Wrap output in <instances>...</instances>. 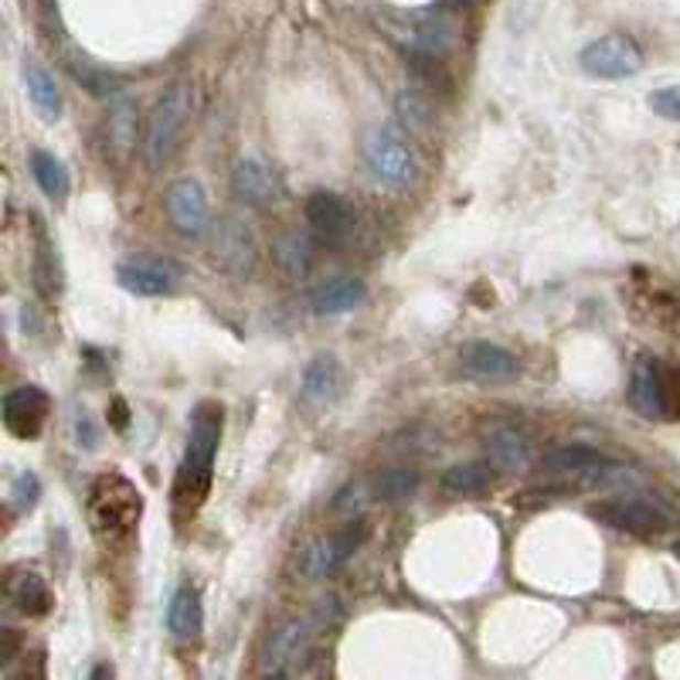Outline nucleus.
Listing matches in <instances>:
<instances>
[{
  "label": "nucleus",
  "mask_w": 680,
  "mask_h": 680,
  "mask_svg": "<svg viewBox=\"0 0 680 680\" xmlns=\"http://www.w3.org/2000/svg\"><path fill=\"white\" fill-rule=\"evenodd\" d=\"M93 677H112V667H96Z\"/></svg>",
  "instance_id": "58836bf2"
},
{
  "label": "nucleus",
  "mask_w": 680,
  "mask_h": 680,
  "mask_svg": "<svg viewBox=\"0 0 680 680\" xmlns=\"http://www.w3.org/2000/svg\"><path fill=\"white\" fill-rule=\"evenodd\" d=\"M205 629V606L194 585H181L168 603V633L177 644H194Z\"/></svg>",
  "instance_id": "aec40b11"
},
{
  "label": "nucleus",
  "mask_w": 680,
  "mask_h": 680,
  "mask_svg": "<svg viewBox=\"0 0 680 680\" xmlns=\"http://www.w3.org/2000/svg\"><path fill=\"white\" fill-rule=\"evenodd\" d=\"M191 109H194V93L187 83H171L164 93H160L150 123L143 133V160L147 168H160L164 160L174 156V150L181 147V137L191 123Z\"/></svg>",
  "instance_id": "20e7f679"
},
{
  "label": "nucleus",
  "mask_w": 680,
  "mask_h": 680,
  "mask_svg": "<svg viewBox=\"0 0 680 680\" xmlns=\"http://www.w3.org/2000/svg\"><path fill=\"white\" fill-rule=\"evenodd\" d=\"M8 595L18 613H24L28 619H42L52 613V589L45 582V575L37 572H18L8 582Z\"/></svg>",
  "instance_id": "4be33fe9"
},
{
  "label": "nucleus",
  "mask_w": 680,
  "mask_h": 680,
  "mask_svg": "<svg viewBox=\"0 0 680 680\" xmlns=\"http://www.w3.org/2000/svg\"><path fill=\"white\" fill-rule=\"evenodd\" d=\"M34 228H37V266H34V272H37V287H42L45 296H55V293L62 290V269H58V262H55L52 242L45 238L42 225H34Z\"/></svg>",
  "instance_id": "7c9ffc66"
},
{
  "label": "nucleus",
  "mask_w": 680,
  "mask_h": 680,
  "mask_svg": "<svg viewBox=\"0 0 680 680\" xmlns=\"http://www.w3.org/2000/svg\"><path fill=\"white\" fill-rule=\"evenodd\" d=\"M231 191L238 194V202L252 208H272L283 197V181L262 160H238L231 171Z\"/></svg>",
  "instance_id": "2eb2a0df"
},
{
  "label": "nucleus",
  "mask_w": 680,
  "mask_h": 680,
  "mask_svg": "<svg viewBox=\"0 0 680 680\" xmlns=\"http://www.w3.org/2000/svg\"><path fill=\"white\" fill-rule=\"evenodd\" d=\"M460 375L476 385H507L521 375V361L500 344L469 341L460 347Z\"/></svg>",
  "instance_id": "1a4fd4ad"
},
{
  "label": "nucleus",
  "mask_w": 680,
  "mask_h": 680,
  "mask_svg": "<svg viewBox=\"0 0 680 680\" xmlns=\"http://www.w3.org/2000/svg\"><path fill=\"white\" fill-rule=\"evenodd\" d=\"M89 528L99 541H127L143 514V497L123 473H102L89 490Z\"/></svg>",
  "instance_id": "f03ea898"
},
{
  "label": "nucleus",
  "mask_w": 680,
  "mask_h": 680,
  "mask_svg": "<svg viewBox=\"0 0 680 680\" xmlns=\"http://www.w3.org/2000/svg\"><path fill=\"white\" fill-rule=\"evenodd\" d=\"M11 504L18 507V510H31L37 500H42V479H37L31 469H21L14 479H11Z\"/></svg>",
  "instance_id": "2f4dec72"
},
{
  "label": "nucleus",
  "mask_w": 680,
  "mask_h": 680,
  "mask_svg": "<svg viewBox=\"0 0 680 680\" xmlns=\"http://www.w3.org/2000/svg\"><path fill=\"white\" fill-rule=\"evenodd\" d=\"M487 463L504 469V473H521L531 463V446L521 429L514 425H490L487 429Z\"/></svg>",
  "instance_id": "a211bd4d"
},
{
  "label": "nucleus",
  "mask_w": 680,
  "mask_h": 680,
  "mask_svg": "<svg viewBox=\"0 0 680 680\" xmlns=\"http://www.w3.org/2000/svg\"><path fill=\"white\" fill-rule=\"evenodd\" d=\"M31 174L37 181V187H42L52 202H65L68 191H72V181H68V171L62 168V160L52 156L48 150H34L31 153Z\"/></svg>",
  "instance_id": "cd10ccee"
},
{
  "label": "nucleus",
  "mask_w": 680,
  "mask_h": 680,
  "mask_svg": "<svg viewBox=\"0 0 680 680\" xmlns=\"http://www.w3.org/2000/svg\"><path fill=\"white\" fill-rule=\"evenodd\" d=\"M592 517L606 521L616 531L636 535V538H654L663 535L673 525V510L654 497V494H633V497H616V500H603L589 507Z\"/></svg>",
  "instance_id": "39448f33"
},
{
  "label": "nucleus",
  "mask_w": 680,
  "mask_h": 680,
  "mask_svg": "<svg viewBox=\"0 0 680 680\" xmlns=\"http://www.w3.org/2000/svg\"><path fill=\"white\" fill-rule=\"evenodd\" d=\"M222 425H225V409L218 402H202L191 415L187 425V446H184V463L177 473V500L197 507L208 490H212V473H215V456L222 443Z\"/></svg>",
  "instance_id": "f257e3e1"
},
{
  "label": "nucleus",
  "mask_w": 680,
  "mask_h": 680,
  "mask_svg": "<svg viewBox=\"0 0 680 680\" xmlns=\"http://www.w3.org/2000/svg\"><path fill=\"white\" fill-rule=\"evenodd\" d=\"M75 443L83 446L86 453H93L99 446V429H96V422L89 419L86 409H78V415H75Z\"/></svg>",
  "instance_id": "72a5a7b5"
},
{
  "label": "nucleus",
  "mask_w": 680,
  "mask_h": 680,
  "mask_svg": "<svg viewBox=\"0 0 680 680\" xmlns=\"http://www.w3.org/2000/svg\"><path fill=\"white\" fill-rule=\"evenodd\" d=\"M629 406L644 419H667V402H663V361L654 354L636 357L633 375H629Z\"/></svg>",
  "instance_id": "dca6fc26"
},
{
  "label": "nucleus",
  "mask_w": 680,
  "mask_h": 680,
  "mask_svg": "<svg viewBox=\"0 0 680 680\" xmlns=\"http://www.w3.org/2000/svg\"><path fill=\"white\" fill-rule=\"evenodd\" d=\"M677 554H680V544H677Z\"/></svg>",
  "instance_id": "ea45409f"
},
{
  "label": "nucleus",
  "mask_w": 680,
  "mask_h": 680,
  "mask_svg": "<svg viewBox=\"0 0 680 680\" xmlns=\"http://www.w3.org/2000/svg\"><path fill=\"white\" fill-rule=\"evenodd\" d=\"M368 296V287L365 279L357 276H334L327 283H320L313 293H310V306L313 313L320 316H337V313H347L354 306H361Z\"/></svg>",
  "instance_id": "6ab92c4d"
},
{
  "label": "nucleus",
  "mask_w": 680,
  "mask_h": 680,
  "mask_svg": "<svg viewBox=\"0 0 680 680\" xmlns=\"http://www.w3.org/2000/svg\"><path fill=\"white\" fill-rule=\"evenodd\" d=\"M439 484H443V490L453 497H479L484 490H490L494 469L487 463H460V466H450Z\"/></svg>",
  "instance_id": "bb28decb"
},
{
  "label": "nucleus",
  "mask_w": 680,
  "mask_h": 680,
  "mask_svg": "<svg viewBox=\"0 0 680 680\" xmlns=\"http://www.w3.org/2000/svg\"><path fill=\"white\" fill-rule=\"evenodd\" d=\"M650 106H654L657 116L680 123V93H677V89H657V93L650 96Z\"/></svg>",
  "instance_id": "f704fd0d"
},
{
  "label": "nucleus",
  "mask_w": 680,
  "mask_h": 680,
  "mask_svg": "<svg viewBox=\"0 0 680 680\" xmlns=\"http://www.w3.org/2000/svg\"><path fill=\"white\" fill-rule=\"evenodd\" d=\"M365 164L385 187H409L415 181V153L395 123L378 127L365 140Z\"/></svg>",
  "instance_id": "423d86ee"
},
{
  "label": "nucleus",
  "mask_w": 680,
  "mask_h": 680,
  "mask_svg": "<svg viewBox=\"0 0 680 680\" xmlns=\"http://www.w3.org/2000/svg\"><path fill=\"white\" fill-rule=\"evenodd\" d=\"M579 65L592 78H629L644 68V48H639L629 34L616 31L606 37H595L592 45L582 48Z\"/></svg>",
  "instance_id": "0eeeda50"
},
{
  "label": "nucleus",
  "mask_w": 680,
  "mask_h": 680,
  "mask_svg": "<svg viewBox=\"0 0 680 680\" xmlns=\"http://www.w3.org/2000/svg\"><path fill=\"white\" fill-rule=\"evenodd\" d=\"M272 259H276V266L283 269L287 276L300 279V276H306L313 269L316 249H313V242L303 231H283L272 242Z\"/></svg>",
  "instance_id": "393cba45"
},
{
  "label": "nucleus",
  "mask_w": 680,
  "mask_h": 680,
  "mask_svg": "<svg viewBox=\"0 0 680 680\" xmlns=\"http://www.w3.org/2000/svg\"><path fill=\"white\" fill-rule=\"evenodd\" d=\"M663 402L667 419H680V365H663Z\"/></svg>",
  "instance_id": "473e14b6"
},
{
  "label": "nucleus",
  "mask_w": 680,
  "mask_h": 680,
  "mask_svg": "<svg viewBox=\"0 0 680 680\" xmlns=\"http://www.w3.org/2000/svg\"><path fill=\"white\" fill-rule=\"evenodd\" d=\"M14 657H24V639L18 636V629L4 626V629H0V663L8 667Z\"/></svg>",
  "instance_id": "c9c22d12"
},
{
  "label": "nucleus",
  "mask_w": 680,
  "mask_h": 680,
  "mask_svg": "<svg viewBox=\"0 0 680 680\" xmlns=\"http://www.w3.org/2000/svg\"><path fill=\"white\" fill-rule=\"evenodd\" d=\"M109 425L116 429V432H127V425H130V412H127V402L123 398H112V412H109Z\"/></svg>",
  "instance_id": "e433bc0d"
},
{
  "label": "nucleus",
  "mask_w": 680,
  "mask_h": 680,
  "mask_svg": "<svg viewBox=\"0 0 680 680\" xmlns=\"http://www.w3.org/2000/svg\"><path fill=\"white\" fill-rule=\"evenodd\" d=\"M320 616H324V609H320L313 619H290L272 633L269 650H266V673H272V677H290L293 673L290 663H296L310 650L313 636L320 629Z\"/></svg>",
  "instance_id": "f8f14e48"
},
{
  "label": "nucleus",
  "mask_w": 680,
  "mask_h": 680,
  "mask_svg": "<svg viewBox=\"0 0 680 680\" xmlns=\"http://www.w3.org/2000/svg\"><path fill=\"white\" fill-rule=\"evenodd\" d=\"M347 391V371L334 354H316L303 368L300 378V402L310 412H331Z\"/></svg>",
  "instance_id": "9b49d317"
},
{
  "label": "nucleus",
  "mask_w": 680,
  "mask_h": 680,
  "mask_svg": "<svg viewBox=\"0 0 680 680\" xmlns=\"http://www.w3.org/2000/svg\"><path fill=\"white\" fill-rule=\"evenodd\" d=\"M378 24L388 42L409 58H446L460 42L456 24L439 14H381Z\"/></svg>",
  "instance_id": "7ed1b4c3"
},
{
  "label": "nucleus",
  "mask_w": 680,
  "mask_h": 680,
  "mask_svg": "<svg viewBox=\"0 0 680 680\" xmlns=\"http://www.w3.org/2000/svg\"><path fill=\"white\" fill-rule=\"evenodd\" d=\"M419 479L422 476L412 466H391V469L378 473L375 494H378V500H406L419 490Z\"/></svg>",
  "instance_id": "c85d7f7f"
},
{
  "label": "nucleus",
  "mask_w": 680,
  "mask_h": 680,
  "mask_svg": "<svg viewBox=\"0 0 680 680\" xmlns=\"http://www.w3.org/2000/svg\"><path fill=\"white\" fill-rule=\"evenodd\" d=\"M52 412V398L45 388L37 385H21L14 391L4 395V425L18 435V439H37L48 422Z\"/></svg>",
  "instance_id": "ddd939ff"
},
{
  "label": "nucleus",
  "mask_w": 680,
  "mask_h": 680,
  "mask_svg": "<svg viewBox=\"0 0 680 680\" xmlns=\"http://www.w3.org/2000/svg\"><path fill=\"white\" fill-rule=\"evenodd\" d=\"M133 140H137V99L116 96L106 112V143L116 156H127Z\"/></svg>",
  "instance_id": "b1692460"
},
{
  "label": "nucleus",
  "mask_w": 680,
  "mask_h": 680,
  "mask_svg": "<svg viewBox=\"0 0 680 680\" xmlns=\"http://www.w3.org/2000/svg\"><path fill=\"white\" fill-rule=\"evenodd\" d=\"M24 89L31 96V106L34 112L45 119V123H58V116H62V93L55 86V78L52 72H45L42 65H34L28 62L24 65Z\"/></svg>",
  "instance_id": "5701e85b"
},
{
  "label": "nucleus",
  "mask_w": 680,
  "mask_h": 680,
  "mask_svg": "<svg viewBox=\"0 0 680 680\" xmlns=\"http://www.w3.org/2000/svg\"><path fill=\"white\" fill-rule=\"evenodd\" d=\"M164 212L174 231L187 238H202L212 228V212H208V194L194 177H177L164 191Z\"/></svg>",
  "instance_id": "6e6552de"
},
{
  "label": "nucleus",
  "mask_w": 680,
  "mask_h": 680,
  "mask_svg": "<svg viewBox=\"0 0 680 680\" xmlns=\"http://www.w3.org/2000/svg\"><path fill=\"white\" fill-rule=\"evenodd\" d=\"M306 222L320 242H344L354 231V208L334 191H313L306 197Z\"/></svg>",
  "instance_id": "4468645a"
},
{
  "label": "nucleus",
  "mask_w": 680,
  "mask_h": 680,
  "mask_svg": "<svg viewBox=\"0 0 680 680\" xmlns=\"http://www.w3.org/2000/svg\"><path fill=\"white\" fill-rule=\"evenodd\" d=\"M365 535H368V528L357 521V525L344 528V531L334 535V538L316 541V544L306 551V562H303L306 575H310V579H327L331 572H337V569L347 562V558H350L357 548H361Z\"/></svg>",
  "instance_id": "f3484780"
},
{
  "label": "nucleus",
  "mask_w": 680,
  "mask_h": 680,
  "mask_svg": "<svg viewBox=\"0 0 680 680\" xmlns=\"http://www.w3.org/2000/svg\"><path fill=\"white\" fill-rule=\"evenodd\" d=\"M62 62H65V68H68V75L75 78V83L83 86L86 93H93V96H106V93H116L119 86H123V78L112 75V72L102 68V65H96V62L86 58L83 52H68Z\"/></svg>",
  "instance_id": "a878e982"
},
{
  "label": "nucleus",
  "mask_w": 680,
  "mask_h": 680,
  "mask_svg": "<svg viewBox=\"0 0 680 680\" xmlns=\"http://www.w3.org/2000/svg\"><path fill=\"white\" fill-rule=\"evenodd\" d=\"M119 287L137 296H168L181 283V266L164 256H133L116 269Z\"/></svg>",
  "instance_id": "9d476101"
},
{
  "label": "nucleus",
  "mask_w": 680,
  "mask_h": 680,
  "mask_svg": "<svg viewBox=\"0 0 680 680\" xmlns=\"http://www.w3.org/2000/svg\"><path fill=\"white\" fill-rule=\"evenodd\" d=\"M212 262H215V266H222V269H225V272H231V276H246V272H252L256 249H252V238H249V231L235 228V225H225V228L215 235Z\"/></svg>",
  "instance_id": "412c9836"
},
{
  "label": "nucleus",
  "mask_w": 680,
  "mask_h": 680,
  "mask_svg": "<svg viewBox=\"0 0 680 680\" xmlns=\"http://www.w3.org/2000/svg\"><path fill=\"white\" fill-rule=\"evenodd\" d=\"M395 112H398V119H402V127L409 130V133H429L432 130V106H429V99L425 96H419V93H398V99H395Z\"/></svg>",
  "instance_id": "c756f323"
},
{
  "label": "nucleus",
  "mask_w": 680,
  "mask_h": 680,
  "mask_svg": "<svg viewBox=\"0 0 680 680\" xmlns=\"http://www.w3.org/2000/svg\"><path fill=\"white\" fill-rule=\"evenodd\" d=\"M466 4H473V0H443V4H439V8L453 11V8H466Z\"/></svg>",
  "instance_id": "4c0bfd02"
}]
</instances>
